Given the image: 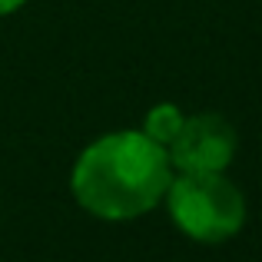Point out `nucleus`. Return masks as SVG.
Returning a JSON list of instances; mask_svg holds the SVG:
<instances>
[{
	"instance_id": "f257e3e1",
	"label": "nucleus",
	"mask_w": 262,
	"mask_h": 262,
	"mask_svg": "<svg viewBox=\"0 0 262 262\" xmlns=\"http://www.w3.org/2000/svg\"><path fill=\"white\" fill-rule=\"evenodd\" d=\"M173 176L166 146L149 140L143 129H116L93 140L77 156L70 192L90 216L126 223L156 209Z\"/></svg>"
},
{
	"instance_id": "7ed1b4c3",
	"label": "nucleus",
	"mask_w": 262,
	"mask_h": 262,
	"mask_svg": "<svg viewBox=\"0 0 262 262\" xmlns=\"http://www.w3.org/2000/svg\"><path fill=\"white\" fill-rule=\"evenodd\" d=\"M239 136L223 113L183 116L176 136L166 143L173 173H226L236 156Z\"/></svg>"
},
{
	"instance_id": "39448f33",
	"label": "nucleus",
	"mask_w": 262,
	"mask_h": 262,
	"mask_svg": "<svg viewBox=\"0 0 262 262\" xmlns=\"http://www.w3.org/2000/svg\"><path fill=\"white\" fill-rule=\"evenodd\" d=\"M24 4H27V0H0V17H10V13H17Z\"/></svg>"
},
{
	"instance_id": "20e7f679",
	"label": "nucleus",
	"mask_w": 262,
	"mask_h": 262,
	"mask_svg": "<svg viewBox=\"0 0 262 262\" xmlns=\"http://www.w3.org/2000/svg\"><path fill=\"white\" fill-rule=\"evenodd\" d=\"M183 110L176 106V103H160V106H153L146 113V123H143V133L149 136V140H156L160 146H166L169 140L176 136L179 123H183Z\"/></svg>"
},
{
	"instance_id": "f03ea898",
	"label": "nucleus",
	"mask_w": 262,
	"mask_h": 262,
	"mask_svg": "<svg viewBox=\"0 0 262 262\" xmlns=\"http://www.w3.org/2000/svg\"><path fill=\"white\" fill-rule=\"evenodd\" d=\"M163 199L173 226L192 243H226L246 226V196L226 173H176Z\"/></svg>"
}]
</instances>
